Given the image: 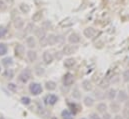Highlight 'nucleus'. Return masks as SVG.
<instances>
[{"mask_svg": "<svg viewBox=\"0 0 129 119\" xmlns=\"http://www.w3.org/2000/svg\"><path fill=\"white\" fill-rule=\"evenodd\" d=\"M42 90L43 89H42L41 84H39L37 82H32L29 85V91H30V93L32 95H34V96H37V95L41 94L42 93Z\"/></svg>", "mask_w": 129, "mask_h": 119, "instance_id": "obj_1", "label": "nucleus"}, {"mask_svg": "<svg viewBox=\"0 0 129 119\" xmlns=\"http://www.w3.org/2000/svg\"><path fill=\"white\" fill-rule=\"evenodd\" d=\"M31 78V71L29 70V69H25V70H23L20 74H19V76H18V79H19V81H21L22 83H26V82H28V80Z\"/></svg>", "mask_w": 129, "mask_h": 119, "instance_id": "obj_2", "label": "nucleus"}, {"mask_svg": "<svg viewBox=\"0 0 129 119\" xmlns=\"http://www.w3.org/2000/svg\"><path fill=\"white\" fill-rule=\"evenodd\" d=\"M116 98H117L118 102H120V103H125L129 99L128 92H126L125 90H120V91H118Z\"/></svg>", "mask_w": 129, "mask_h": 119, "instance_id": "obj_3", "label": "nucleus"}, {"mask_svg": "<svg viewBox=\"0 0 129 119\" xmlns=\"http://www.w3.org/2000/svg\"><path fill=\"white\" fill-rule=\"evenodd\" d=\"M44 101L47 105H55L58 101V97L54 94H48L45 98H44Z\"/></svg>", "mask_w": 129, "mask_h": 119, "instance_id": "obj_4", "label": "nucleus"}, {"mask_svg": "<svg viewBox=\"0 0 129 119\" xmlns=\"http://www.w3.org/2000/svg\"><path fill=\"white\" fill-rule=\"evenodd\" d=\"M109 108H110V111L112 112V113H118L120 110H122V108H121V105H120V102H118V101H111V103H110V105H109Z\"/></svg>", "mask_w": 129, "mask_h": 119, "instance_id": "obj_5", "label": "nucleus"}, {"mask_svg": "<svg viewBox=\"0 0 129 119\" xmlns=\"http://www.w3.org/2000/svg\"><path fill=\"white\" fill-rule=\"evenodd\" d=\"M77 50H78L77 46H75L74 44L73 45L68 44V45L64 46V48H63V54H65V55H71V54L75 53Z\"/></svg>", "mask_w": 129, "mask_h": 119, "instance_id": "obj_6", "label": "nucleus"}, {"mask_svg": "<svg viewBox=\"0 0 129 119\" xmlns=\"http://www.w3.org/2000/svg\"><path fill=\"white\" fill-rule=\"evenodd\" d=\"M117 93L118 91L115 89V88H109V89L106 91V98L110 101H113L116 97H117Z\"/></svg>", "mask_w": 129, "mask_h": 119, "instance_id": "obj_7", "label": "nucleus"}, {"mask_svg": "<svg viewBox=\"0 0 129 119\" xmlns=\"http://www.w3.org/2000/svg\"><path fill=\"white\" fill-rule=\"evenodd\" d=\"M74 82V77L71 73H66L63 76V84L65 86H70Z\"/></svg>", "mask_w": 129, "mask_h": 119, "instance_id": "obj_8", "label": "nucleus"}, {"mask_svg": "<svg viewBox=\"0 0 129 119\" xmlns=\"http://www.w3.org/2000/svg\"><path fill=\"white\" fill-rule=\"evenodd\" d=\"M80 40H81V38H80L79 34H77V33H72V34H70L69 37H68L69 43L74 44V45H75V44H78V43L80 42Z\"/></svg>", "mask_w": 129, "mask_h": 119, "instance_id": "obj_9", "label": "nucleus"}, {"mask_svg": "<svg viewBox=\"0 0 129 119\" xmlns=\"http://www.w3.org/2000/svg\"><path fill=\"white\" fill-rule=\"evenodd\" d=\"M96 32L97 31L95 28H93V27H87V28L84 29L83 34H84L85 37H87V38H91V37H93V36L96 34Z\"/></svg>", "mask_w": 129, "mask_h": 119, "instance_id": "obj_10", "label": "nucleus"}, {"mask_svg": "<svg viewBox=\"0 0 129 119\" xmlns=\"http://www.w3.org/2000/svg\"><path fill=\"white\" fill-rule=\"evenodd\" d=\"M96 109H97V112H99V113H102V114H103V113L107 112L108 105H107L105 102H99V103L97 104Z\"/></svg>", "mask_w": 129, "mask_h": 119, "instance_id": "obj_11", "label": "nucleus"}, {"mask_svg": "<svg viewBox=\"0 0 129 119\" xmlns=\"http://www.w3.org/2000/svg\"><path fill=\"white\" fill-rule=\"evenodd\" d=\"M53 59H54V57H53V55H52L49 51H45V52L43 53V61H44L46 64L52 63Z\"/></svg>", "mask_w": 129, "mask_h": 119, "instance_id": "obj_12", "label": "nucleus"}, {"mask_svg": "<svg viewBox=\"0 0 129 119\" xmlns=\"http://www.w3.org/2000/svg\"><path fill=\"white\" fill-rule=\"evenodd\" d=\"M24 53H25L24 46L21 45V44H18V45L15 47V54H16V56H18V57H22Z\"/></svg>", "mask_w": 129, "mask_h": 119, "instance_id": "obj_13", "label": "nucleus"}, {"mask_svg": "<svg viewBox=\"0 0 129 119\" xmlns=\"http://www.w3.org/2000/svg\"><path fill=\"white\" fill-rule=\"evenodd\" d=\"M83 103H84V105L87 106V107H92V106L94 105V103H95V100H94V98L91 97V96H86V97L84 98V100H83Z\"/></svg>", "mask_w": 129, "mask_h": 119, "instance_id": "obj_14", "label": "nucleus"}, {"mask_svg": "<svg viewBox=\"0 0 129 119\" xmlns=\"http://www.w3.org/2000/svg\"><path fill=\"white\" fill-rule=\"evenodd\" d=\"M61 117L62 119H74V113L68 109H65L61 112Z\"/></svg>", "mask_w": 129, "mask_h": 119, "instance_id": "obj_15", "label": "nucleus"}, {"mask_svg": "<svg viewBox=\"0 0 129 119\" xmlns=\"http://www.w3.org/2000/svg\"><path fill=\"white\" fill-rule=\"evenodd\" d=\"M82 88L85 90V91H91L93 88V85H92V82L90 80H84L82 82Z\"/></svg>", "mask_w": 129, "mask_h": 119, "instance_id": "obj_16", "label": "nucleus"}, {"mask_svg": "<svg viewBox=\"0 0 129 119\" xmlns=\"http://www.w3.org/2000/svg\"><path fill=\"white\" fill-rule=\"evenodd\" d=\"M26 45H27L29 48H34V47L36 46V41H35V39H34L33 36L27 37V39H26Z\"/></svg>", "mask_w": 129, "mask_h": 119, "instance_id": "obj_17", "label": "nucleus"}, {"mask_svg": "<svg viewBox=\"0 0 129 119\" xmlns=\"http://www.w3.org/2000/svg\"><path fill=\"white\" fill-rule=\"evenodd\" d=\"M26 55H27V59L29 60L30 62H33V61H35L37 59V53L35 51H33V50H29Z\"/></svg>", "mask_w": 129, "mask_h": 119, "instance_id": "obj_18", "label": "nucleus"}, {"mask_svg": "<svg viewBox=\"0 0 129 119\" xmlns=\"http://www.w3.org/2000/svg\"><path fill=\"white\" fill-rule=\"evenodd\" d=\"M2 64H3L6 68H9V67L13 64V59H12L11 57H6V58H4V59L2 60Z\"/></svg>", "mask_w": 129, "mask_h": 119, "instance_id": "obj_19", "label": "nucleus"}, {"mask_svg": "<svg viewBox=\"0 0 129 119\" xmlns=\"http://www.w3.org/2000/svg\"><path fill=\"white\" fill-rule=\"evenodd\" d=\"M45 88L49 91H52L56 88V83L54 81H47L45 83Z\"/></svg>", "mask_w": 129, "mask_h": 119, "instance_id": "obj_20", "label": "nucleus"}, {"mask_svg": "<svg viewBox=\"0 0 129 119\" xmlns=\"http://www.w3.org/2000/svg\"><path fill=\"white\" fill-rule=\"evenodd\" d=\"M7 51H8L7 45L5 43H0V56L6 55L7 54Z\"/></svg>", "mask_w": 129, "mask_h": 119, "instance_id": "obj_21", "label": "nucleus"}, {"mask_svg": "<svg viewBox=\"0 0 129 119\" xmlns=\"http://www.w3.org/2000/svg\"><path fill=\"white\" fill-rule=\"evenodd\" d=\"M74 65H75V60L73 58H68V59H66L64 61V66L67 67V68H71Z\"/></svg>", "mask_w": 129, "mask_h": 119, "instance_id": "obj_22", "label": "nucleus"}, {"mask_svg": "<svg viewBox=\"0 0 129 119\" xmlns=\"http://www.w3.org/2000/svg\"><path fill=\"white\" fill-rule=\"evenodd\" d=\"M105 96H106V94L104 93V92H102L101 90H96L95 91V97L97 98V100H103L104 98H105Z\"/></svg>", "mask_w": 129, "mask_h": 119, "instance_id": "obj_23", "label": "nucleus"}, {"mask_svg": "<svg viewBox=\"0 0 129 119\" xmlns=\"http://www.w3.org/2000/svg\"><path fill=\"white\" fill-rule=\"evenodd\" d=\"M72 96L75 99H80L81 98V93H80V91H79V89L77 87H75L73 89V91H72Z\"/></svg>", "mask_w": 129, "mask_h": 119, "instance_id": "obj_24", "label": "nucleus"}, {"mask_svg": "<svg viewBox=\"0 0 129 119\" xmlns=\"http://www.w3.org/2000/svg\"><path fill=\"white\" fill-rule=\"evenodd\" d=\"M4 76L6 78H13L14 77V71L12 69H6L5 72H4Z\"/></svg>", "mask_w": 129, "mask_h": 119, "instance_id": "obj_25", "label": "nucleus"}, {"mask_svg": "<svg viewBox=\"0 0 129 119\" xmlns=\"http://www.w3.org/2000/svg\"><path fill=\"white\" fill-rule=\"evenodd\" d=\"M46 39H47V44H50V45H53L57 41V38L54 35H50V36L46 37Z\"/></svg>", "mask_w": 129, "mask_h": 119, "instance_id": "obj_26", "label": "nucleus"}, {"mask_svg": "<svg viewBox=\"0 0 129 119\" xmlns=\"http://www.w3.org/2000/svg\"><path fill=\"white\" fill-rule=\"evenodd\" d=\"M121 115L123 116L124 119H129V107L128 106L122 108V113H121Z\"/></svg>", "mask_w": 129, "mask_h": 119, "instance_id": "obj_27", "label": "nucleus"}, {"mask_svg": "<svg viewBox=\"0 0 129 119\" xmlns=\"http://www.w3.org/2000/svg\"><path fill=\"white\" fill-rule=\"evenodd\" d=\"M122 78H123V81H124V82L129 83V69L124 70V72H123V74H122Z\"/></svg>", "mask_w": 129, "mask_h": 119, "instance_id": "obj_28", "label": "nucleus"}, {"mask_svg": "<svg viewBox=\"0 0 129 119\" xmlns=\"http://www.w3.org/2000/svg\"><path fill=\"white\" fill-rule=\"evenodd\" d=\"M20 101H21V103L24 104V105H29V104L31 103V99H30L29 97H26V96H23Z\"/></svg>", "mask_w": 129, "mask_h": 119, "instance_id": "obj_29", "label": "nucleus"}, {"mask_svg": "<svg viewBox=\"0 0 129 119\" xmlns=\"http://www.w3.org/2000/svg\"><path fill=\"white\" fill-rule=\"evenodd\" d=\"M6 34H7V29H6V27H4V26H0V38L5 37Z\"/></svg>", "mask_w": 129, "mask_h": 119, "instance_id": "obj_30", "label": "nucleus"}, {"mask_svg": "<svg viewBox=\"0 0 129 119\" xmlns=\"http://www.w3.org/2000/svg\"><path fill=\"white\" fill-rule=\"evenodd\" d=\"M44 72H45V71H44V69H43V68H39V67H38V68H36V69H35V73H36L38 76L43 75V74H44Z\"/></svg>", "mask_w": 129, "mask_h": 119, "instance_id": "obj_31", "label": "nucleus"}, {"mask_svg": "<svg viewBox=\"0 0 129 119\" xmlns=\"http://www.w3.org/2000/svg\"><path fill=\"white\" fill-rule=\"evenodd\" d=\"M8 89L11 90L12 92H15V91L17 90V86H16L14 83H9V84H8Z\"/></svg>", "mask_w": 129, "mask_h": 119, "instance_id": "obj_32", "label": "nucleus"}, {"mask_svg": "<svg viewBox=\"0 0 129 119\" xmlns=\"http://www.w3.org/2000/svg\"><path fill=\"white\" fill-rule=\"evenodd\" d=\"M102 119H112V116H111V114L110 113H108V112H105V113H103V115H102Z\"/></svg>", "mask_w": 129, "mask_h": 119, "instance_id": "obj_33", "label": "nucleus"}, {"mask_svg": "<svg viewBox=\"0 0 129 119\" xmlns=\"http://www.w3.org/2000/svg\"><path fill=\"white\" fill-rule=\"evenodd\" d=\"M89 119H102L97 113H91L89 115Z\"/></svg>", "mask_w": 129, "mask_h": 119, "instance_id": "obj_34", "label": "nucleus"}, {"mask_svg": "<svg viewBox=\"0 0 129 119\" xmlns=\"http://www.w3.org/2000/svg\"><path fill=\"white\" fill-rule=\"evenodd\" d=\"M0 9H2V10L6 9V5H5V3L3 1H0Z\"/></svg>", "mask_w": 129, "mask_h": 119, "instance_id": "obj_35", "label": "nucleus"}, {"mask_svg": "<svg viewBox=\"0 0 129 119\" xmlns=\"http://www.w3.org/2000/svg\"><path fill=\"white\" fill-rule=\"evenodd\" d=\"M40 17H41V14H40V13L38 12V13L36 14V16H33V17H32V19H33V20H38V19H39Z\"/></svg>", "mask_w": 129, "mask_h": 119, "instance_id": "obj_36", "label": "nucleus"}, {"mask_svg": "<svg viewBox=\"0 0 129 119\" xmlns=\"http://www.w3.org/2000/svg\"><path fill=\"white\" fill-rule=\"evenodd\" d=\"M112 119H124V118H123V116H122V115H120V114H118V113H117V114H116V115H115Z\"/></svg>", "mask_w": 129, "mask_h": 119, "instance_id": "obj_37", "label": "nucleus"}, {"mask_svg": "<svg viewBox=\"0 0 129 119\" xmlns=\"http://www.w3.org/2000/svg\"><path fill=\"white\" fill-rule=\"evenodd\" d=\"M127 92H128V94H129V85L127 86Z\"/></svg>", "mask_w": 129, "mask_h": 119, "instance_id": "obj_38", "label": "nucleus"}, {"mask_svg": "<svg viewBox=\"0 0 129 119\" xmlns=\"http://www.w3.org/2000/svg\"><path fill=\"white\" fill-rule=\"evenodd\" d=\"M0 119H5V118H3V117H0Z\"/></svg>", "mask_w": 129, "mask_h": 119, "instance_id": "obj_39", "label": "nucleus"}, {"mask_svg": "<svg viewBox=\"0 0 129 119\" xmlns=\"http://www.w3.org/2000/svg\"><path fill=\"white\" fill-rule=\"evenodd\" d=\"M81 119H85V118H81Z\"/></svg>", "mask_w": 129, "mask_h": 119, "instance_id": "obj_40", "label": "nucleus"}, {"mask_svg": "<svg viewBox=\"0 0 129 119\" xmlns=\"http://www.w3.org/2000/svg\"><path fill=\"white\" fill-rule=\"evenodd\" d=\"M0 71H1V70H0Z\"/></svg>", "mask_w": 129, "mask_h": 119, "instance_id": "obj_41", "label": "nucleus"}]
</instances>
